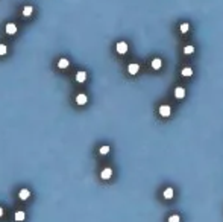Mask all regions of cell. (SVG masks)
I'll use <instances>...</instances> for the list:
<instances>
[{
	"instance_id": "cell-21",
	"label": "cell",
	"mask_w": 223,
	"mask_h": 222,
	"mask_svg": "<svg viewBox=\"0 0 223 222\" xmlns=\"http://www.w3.org/2000/svg\"><path fill=\"white\" fill-rule=\"evenodd\" d=\"M2 214H3V208L0 207V218H2Z\"/></svg>"
},
{
	"instance_id": "cell-18",
	"label": "cell",
	"mask_w": 223,
	"mask_h": 222,
	"mask_svg": "<svg viewBox=\"0 0 223 222\" xmlns=\"http://www.w3.org/2000/svg\"><path fill=\"white\" fill-rule=\"evenodd\" d=\"M181 218H179V214H172L170 218H168V222H179Z\"/></svg>"
},
{
	"instance_id": "cell-16",
	"label": "cell",
	"mask_w": 223,
	"mask_h": 222,
	"mask_svg": "<svg viewBox=\"0 0 223 222\" xmlns=\"http://www.w3.org/2000/svg\"><path fill=\"white\" fill-rule=\"evenodd\" d=\"M194 52V46H185V47H184V53H185V55H191V53Z\"/></svg>"
},
{
	"instance_id": "cell-3",
	"label": "cell",
	"mask_w": 223,
	"mask_h": 222,
	"mask_svg": "<svg viewBox=\"0 0 223 222\" xmlns=\"http://www.w3.org/2000/svg\"><path fill=\"white\" fill-rule=\"evenodd\" d=\"M138 70H140V65L137 63H131L129 65H127V72H129L131 75H137Z\"/></svg>"
},
{
	"instance_id": "cell-15",
	"label": "cell",
	"mask_w": 223,
	"mask_h": 222,
	"mask_svg": "<svg viewBox=\"0 0 223 222\" xmlns=\"http://www.w3.org/2000/svg\"><path fill=\"white\" fill-rule=\"evenodd\" d=\"M32 11H33L32 6H24V9H23V15H24V17H29V15L32 14Z\"/></svg>"
},
{
	"instance_id": "cell-11",
	"label": "cell",
	"mask_w": 223,
	"mask_h": 222,
	"mask_svg": "<svg viewBox=\"0 0 223 222\" xmlns=\"http://www.w3.org/2000/svg\"><path fill=\"white\" fill-rule=\"evenodd\" d=\"M85 79H87V73L85 72H78L76 73V81L78 82H84Z\"/></svg>"
},
{
	"instance_id": "cell-17",
	"label": "cell",
	"mask_w": 223,
	"mask_h": 222,
	"mask_svg": "<svg viewBox=\"0 0 223 222\" xmlns=\"http://www.w3.org/2000/svg\"><path fill=\"white\" fill-rule=\"evenodd\" d=\"M188 29H190V24H188V23H182V24H181V32H182V33H187Z\"/></svg>"
},
{
	"instance_id": "cell-2",
	"label": "cell",
	"mask_w": 223,
	"mask_h": 222,
	"mask_svg": "<svg viewBox=\"0 0 223 222\" xmlns=\"http://www.w3.org/2000/svg\"><path fill=\"white\" fill-rule=\"evenodd\" d=\"M116 49H117V52L120 53V55H125V53L127 52V44L125 41H120V43H117Z\"/></svg>"
},
{
	"instance_id": "cell-14",
	"label": "cell",
	"mask_w": 223,
	"mask_h": 222,
	"mask_svg": "<svg viewBox=\"0 0 223 222\" xmlns=\"http://www.w3.org/2000/svg\"><path fill=\"white\" fill-rule=\"evenodd\" d=\"M24 218H26L24 212H17V213H15V221H17V222H21V221H24Z\"/></svg>"
},
{
	"instance_id": "cell-1",
	"label": "cell",
	"mask_w": 223,
	"mask_h": 222,
	"mask_svg": "<svg viewBox=\"0 0 223 222\" xmlns=\"http://www.w3.org/2000/svg\"><path fill=\"white\" fill-rule=\"evenodd\" d=\"M158 113H159V116H163V117H168V116H170V113H172L170 105H161Z\"/></svg>"
},
{
	"instance_id": "cell-13",
	"label": "cell",
	"mask_w": 223,
	"mask_h": 222,
	"mask_svg": "<svg viewBox=\"0 0 223 222\" xmlns=\"http://www.w3.org/2000/svg\"><path fill=\"white\" fill-rule=\"evenodd\" d=\"M164 198L166 199H172L173 198V189L172 187H167V189L164 190Z\"/></svg>"
},
{
	"instance_id": "cell-20",
	"label": "cell",
	"mask_w": 223,
	"mask_h": 222,
	"mask_svg": "<svg viewBox=\"0 0 223 222\" xmlns=\"http://www.w3.org/2000/svg\"><path fill=\"white\" fill-rule=\"evenodd\" d=\"M6 50H8V49H6V46L5 44H0V55H5Z\"/></svg>"
},
{
	"instance_id": "cell-7",
	"label": "cell",
	"mask_w": 223,
	"mask_h": 222,
	"mask_svg": "<svg viewBox=\"0 0 223 222\" xmlns=\"http://www.w3.org/2000/svg\"><path fill=\"white\" fill-rule=\"evenodd\" d=\"M17 32V26L14 23H8L6 24V33H9V35H12V33Z\"/></svg>"
},
{
	"instance_id": "cell-8",
	"label": "cell",
	"mask_w": 223,
	"mask_h": 222,
	"mask_svg": "<svg viewBox=\"0 0 223 222\" xmlns=\"http://www.w3.org/2000/svg\"><path fill=\"white\" fill-rule=\"evenodd\" d=\"M181 75L185 76V78H190V76L193 75V69H191V67H184V69H182V72H181Z\"/></svg>"
},
{
	"instance_id": "cell-12",
	"label": "cell",
	"mask_w": 223,
	"mask_h": 222,
	"mask_svg": "<svg viewBox=\"0 0 223 222\" xmlns=\"http://www.w3.org/2000/svg\"><path fill=\"white\" fill-rule=\"evenodd\" d=\"M69 59H65V58H62V59H59L58 61V67L59 69H67V67H69Z\"/></svg>"
},
{
	"instance_id": "cell-6",
	"label": "cell",
	"mask_w": 223,
	"mask_h": 222,
	"mask_svg": "<svg viewBox=\"0 0 223 222\" xmlns=\"http://www.w3.org/2000/svg\"><path fill=\"white\" fill-rule=\"evenodd\" d=\"M29 196H30V192H29L28 189H21V190L18 192V198L21 199V201H26Z\"/></svg>"
},
{
	"instance_id": "cell-10",
	"label": "cell",
	"mask_w": 223,
	"mask_h": 222,
	"mask_svg": "<svg viewBox=\"0 0 223 222\" xmlns=\"http://www.w3.org/2000/svg\"><path fill=\"white\" fill-rule=\"evenodd\" d=\"M152 67H153L155 70H159L161 67H163V61H161L159 58H155L153 61H152Z\"/></svg>"
},
{
	"instance_id": "cell-5",
	"label": "cell",
	"mask_w": 223,
	"mask_h": 222,
	"mask_svg": "<svg viewBox=\"0 0 223 222\" xmlns=\"http://www.w3.org/2000/svg\"><path fill=\"white\" fill-rule=\"evenodd\" d=\"M111 177H112V169H109V167L103 169L102 173H100V178H102V180H109Z\"/></svg>"
},
{
	"instance_id": "cell-19",
	"label": "cell",
	"mask_w": 223,
	"mask_h": 222,
	"mask_svg": "<svg viewBox=\"0 0 223 222\" xmlns=\"http://www.w3.org/2000/svg\"><path fill=\"white\" fill-rule=\"evenodd\" d=\"M99 152L102 154V155H106V154L109 152V146H102V148L99 149Z\"/></svg>"
},
{
	"instance_id": "cell-9",
	"label": "cell",
	"mask_w": 223,
	"mask_h": 222,
	"mask_svg": "<svg viewBox=\"0 0 223 222\" xmlns=\"http://www.w3.org/2000/svg\"><path fill=\"white\" fill-rule=\"evenodd\" d=\"M87 100H88V99H87L85 95H78V96H76V104H78V105H85Z\"/></svg>"
},
{
	"instance_id": "cell-4",
	"label": "cell",
	"mask_w": 223,
	"mask_h": 222,
	"mask_svg": "<svg viewBox=\"0 0 223 222\" xmlns=\"http://www.w3.org/2000/svg\"><path fill=\"white\" fill-rule=\"evenodd\" d=\"M175 97H176V99L185 97V88H182V87H176V88H175Z\"/></svg>"
}]
</instances>
